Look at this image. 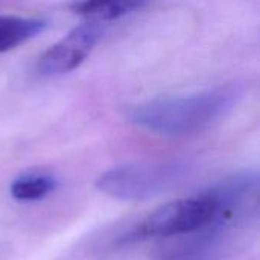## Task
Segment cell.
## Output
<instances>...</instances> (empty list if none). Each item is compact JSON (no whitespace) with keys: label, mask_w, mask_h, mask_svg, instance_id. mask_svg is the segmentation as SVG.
Listing matches in <instances>:
<instances>
[{"label":"cell","mask_w":260,"mask_h":260,"mask_svg":"<svg viewBox=\"0 0 260 260\" xmlns=\"http://www.w3.org/2000/svg\"><path fill=\"white\" fill-rule=\"evenodd\" d=\"M242 93L239 84H229L193 94L158 98L134 107L129 119L137 126L161 136H190L219 122L238 104Z\"/></svg>","instance_id":"1"},{"label":"cell","mask_w":260,"mask_h":260,"mask_svg":"<svg viewBox=\"0 0 260 260\" xmlns=\"http://www.w3.org/2000/svg\"><path fill=\"white\" fill-rule=\"evenodd\" d=\"M192 174V166L181 160L129 163L104 172L96 187L116 200L145 201L181 186Z\"/></svg>","instance_id":"2"},{"label":"cell","mask_w":260,"mask_h":260,"mask_svg":"<svg viewBox=\"0 0 260 260\" xmlns=\"http://www.w3.org/2000/svg\"><path fill=\"white\" fill-rule=\"evenodd\" d=\"M219 216V204L210 190L160 206L123 238L125 242L149 238H171L212 229Z\"/></svg>","instance_id":"3"},{"label":"cell","mask_w":260,"mask_h":260,"mask_svg":"<svg viewBox=\"0 0 260 260\" xmlns=\"http://www.w3.org/2000/svg\"><path fill=\"white\" fill-rule=\"evenodd\" d=\"M101 32V26L96 21L76 26L38 58V73L43 76H58L75 70L93 52Z\"/></svg>","instance_id":"4"},{"label":"cell","mask_w":260,"mask_h":260,"mask_svg":"<svg viewBox=\"0 0 260 260\" xmlns=\"http://www.w3.org/2000/svg\"><path fill=\"white\" fill-rule=\"evenodd\" d=\"M146 0H75L72 9L90 18V21L105 23L125 17L145 5Z\"/></svg>","instance_id":"5"},{"label":"cell","mask_w":260,"mask_h":260,"mask_svg":"<svg viewBox=\"0 0 260 260\" xmlns=\"http://www.w3.org/2000/svg\"><path fill=\"white\" fill-rule=\"evenodd\" d=\"M46 27V21L30 17L18 15H0V53L12 50Z\"/></svg>","instance_id":"6"},{"label":"cell","mask_w":260,"mask_h":260,"mask_svg":"<svg viewBox=\"0 0 260 260\" xmlns=\"http://www.w3.org/2000/svg\"><path fill=\"white\" fill-rule=\"evenodd\" d=\"M58 181L47 172H26L18 175L9 187L11 197L17 201H38L53 192Z\"/></svg>","instance_id":"7"},{"label":"cell","mask_w":260,"mask_h":260,"mask_svg":"<svg viewBox=\"0 0 260 260\" xmlns=\"http://www.w3.org/2000/svg\"><path fill=\"white\" fill-rule=\"evenodd\" d=\"M212 247H204L201 244H193L189 250L181 253L175 260H210Z\"/></svg>","instance_id":"8"}]
</instances>
